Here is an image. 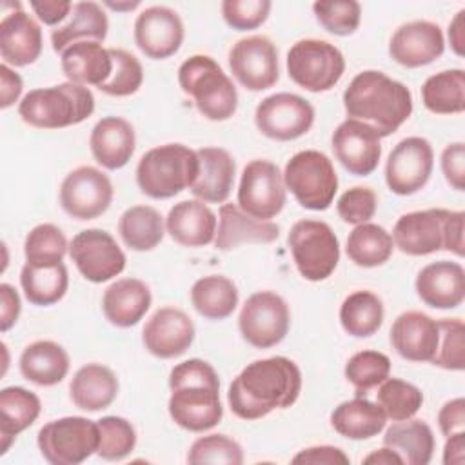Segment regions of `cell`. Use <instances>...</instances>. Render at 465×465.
I'll return each mask as SVG.
<instances>
[{
  "label": "cell",
  "mask_w": 465,
  "mask_h": 465,
  "mask_svg": "<svg viewBox=\"0 0 465 465\" xmlns=\"http://www.w3.org/2000/svg\"><path fill=\"white\" fill-rule=\"evenodd\" d=\"M107 15L96 2H76L69 13V20L51 33V45L56 53H64L76 42H104L107 36Z\"/></svg>",
  "instance_id": "obj_33"
},
{
  "label": "cell",
  "mask_w": 465,
  "mask_h": 465,
  "mask_svg": "<svg viewBox=\"0 0 465 465\" xmlns=\"http://www.w3.org/2000/svg\"><path fill=\"white\" fill-rule=\"evenodd\" d=\"M153 302L145 282L138 278H122L113 282L102 296V311L109 323L127 329L136 325Z\"/></svg>",
  "instance_id": "obj_29"
},
{
  "label": "cell",
  "mask_w": 465,
  "mask_h": 465,
  "mask_svg": "<svg viewBox=\"0 0 465 465\" xmlns=\"http://www.w3.org/2000/svg\"><path fill=\"white\" fill-rule=\"evenodd\" d=\"M434 151L427 138L409 136L400 140L385 163L387 187L398 196H409L425 187L432 174Z\"/></svg>",
  "instance_id": "obj_16"
},
{
  "label": "cell",
  "mask_w": 465,
  "mask_h": 465,
  "mask_svg": "<svg viewBox=\"0 0 465 465\" xmlns=\"http://www.w3.org/2000/svg\"><path fill=\"white\" fill-rule=\"evenodd\" d=\"M191 303L207 320H225L238 305V289L227 276L209 274L193 283Z\"/></svg>",
  "instance_id": "obj_39"
},
{
  "label": "cell",
  "mask_w": 465,
  "mask_h": 465,
  "mask_svg": "<svg viewBox=\"0 0 465 465\" xmlns=\"http://www.w3.org/2000/svg\"><path fill=\"white\" fill-rule=\"evenodd\" d=\"M289 325V305L280 294L272 291H260L251 294L242 305L238 316V329L242 338L256 349H269L278 345L287 336Z\"/></svg>",
  "instance_id": "obj_12"
},
{
  "label": "cell",
  "mask_w": 465,
  "mask_h": 465,
  "mask_svg": "<svg viewBox=\"0 0 465 465\" xmlns=\"http://www.w3.org/2000/svg\"><path fill=\"white\" fill-rule=\"evenodd\" d=\"M441 173L447 183L456 189H465V143L454 142L449 143L441 153Z\"/></svg>",
  "instance_id": "obj_54"
},
{
  "label": "cell",
  "mask_w": 465,
  "mask_h": 465,
  "mask_svg": "<svg viewBox=\"0 0 465 465\" xmlns=\"http://www.w3.org/2000/svg\"><path fill=\"white\" fill-rule=\"evenodd\" d=\"M383 303L371 291L351 292L340 307V323L354 338H369L383 323Z\"/></svg>",
  "instance_id": "obj_42"
},
{
  "label": "cell",
  "mask_w": 465,
  "mask_h": 465,
  "mask_svg": "<svg viewBox=\"0 0 465 465\" xmlns=\"http://www.w3.org/2000/svg\"><path fill=\"white\" fill-rule=\"evenodd\" d=\"M343 107L349 118L371 125L380 138L391 136L412 113L409 87L381 71L358 73L343 91Z\"/></svg>",
  "instance_id": "obj_3"
},
{
  "label": "cell",
  "mask_w": 465,
  "mask_h": 465,
  "mask_svg": "<svg viewBox=\"0 0 465 465\" xmlns=\"http://www.w3.org/2000/svg\"><path fill=\"white\" fill-rule=\"evenodd\" d=\"M465 460V430L447 436L443 447V463L445 465H461Z\"/></svg>",
  "instance_id": "obj_60"
},
{
  "label": "cell",
  "mask_w": 465,
  "mask_h": 465,
  "mask_svg": "<svg viewBox=\"0 0 465 465\" xmlns=\"http://www.w3.org/2000/svg\"><path fill=\"white\" fill-rule=\"evenodd\" d=\"M383 445L398 452L403 465H427L434 454V434L425 421L409 418L385 430Z\"/></svg>",
  "instance_id": "obj_37"
},
{
  "label": "cell",
  "mask_w": 465,
  "mask_h": 465,
  "mask_svg": "<svg viewBox=\"0 0 465 465\" xmlns=\"http://www.w3.org/2000/svg\"><path fill=\"white\" fill-rule=\"evenodd\" d=\"M423 105L434 114H456L465 109V71L447 69L429 76L421 85Z\"/></svg>",
  "instance_id": "obj_41"
},
{
  "label": "cell",
  "mask_w": 465,
  "mask_h": 465,
  "mask_svg": "<svg viewBox=\"0 0 465 465\" xmlns=\"http://www.w3.org/2000/svg\"><path fill=\"white\" fill-rule=\"evenodd\" d=\"M169 416L189 432H205L222 421L220 380L211 363L200 358L185 360L169 374Z\"/></svg>",
  "instance_id": "obj_2"
},
{
  "label": "cell",
  "mask_w": 465,
  "mask_h": 465,
  "mask_svg": "<svg viewBox=\"0 0 465 465\" xmlns=\"http://www.w3.org/2000/svg\"><path fill=\"white\" fill-rule=\"evenodd\" d=\"M194 340L193 320L176 307H160L145 322L142 341L145 349L162 360L182 356Z\"/></svg>",
  "instance_id": "obj_22"
},
{
  "label": "cell",
  "mask_w": 465,
  "mask_h": 465,
  "mask_svg": "<svg viewBox=\"0 0 465 465\" xmlns=\"http://www.w3.org/2000/svg\"><path fill=\"white\" fill-rule=\"evenodd\" d=\"M380 134L367 124L347 118L332 133L331 143L336 160L356 176H369L380 163Z\"/></svg>",
  "instance_id": "obj_19"
},
{
  "label": "cell",
  "mask_w": 465,
  "mask_h": 465,
  "mask_svg": "<svg viewBox=\"0 0 465 465\" xmlns=\"http://www.w3.org/2000/svg\"><path fill=\"white\" fill-rule=\"evenodd\" d=\"M314 16L318 24L331 35L347 36L352 35L361 18V5L356 0H340V2H314Z\"/></svg>",
  "instance_id": "obj_51"
},
{
  "label": "cell",
  "mask_w": 465,
  "mask_h": 465,
  "mask_svg": "<svg viewBox=\"0 0 465 465\" xmlns=\"http://www.w3.org/2000/svg\"><path fill=\"white\" fill-rule=\"evenodd\" d=\"M438 338V322L421 311L401 312L391 327L394 351L409 361H432Z\"/></svg>",
  "instance_id": "obj_24"
},
{
  "label": "cell",
  "mask_w": 465,
  "mask_h": 465,
  "mask_svg": "<svg viewBox=\"0 0 465 465\" xmlns=\"http://www.w3.org/2000/svg\"><path fill=\"white\" fill-rule=\"evenodd\" d=\"M387 423L381 407L367 398L356 396L341 401L331 414V425L347 440H369L378 436Z\"/></svg>",
  "instance_id": "obj_35"
},
{
  "label": "cell",
  "mask_w": 465,
  "mask_h": 465,
  "mask_svg": "<svg viewBox=\"0 0 465 465\" xmlns=\"http://www.w3.org/2000/svg\"><path fill=\"white\" fill-rule=\"evenodd\" d=\"M94 96L89 87L64 82L29 91L18 104L20 118L36 129H64L89 118Z\"/></svg>",
  "instance_id": "obj_5"
},
{
  "label": "cell",
  "mask_w": 465,
  "mask_h": 465,
  "mask_svg": "<svg viewBox=\"0 0 465 465\" xmlns=\"http://www.w3.org/2000/svg\"><path fill=\"white\" fill-rule=\"evenodd\" d=\"M414 287L425 305L456 309L465 300V269L458 262H432L418 272Z\"/></svg>",
  "instance_id": "obj_23"
},
{
  "label": "cell",
  "mask_w": 465,
  "mask_h": 465,
  "mask_svg": "<svg viewBox=\"0 0 465 465\" xmlns=\"http://www.w3.org/2000/svg\"><path fill=\"white\" fill-rule=\"evenodd\" d=\"M438 425L445 438L454 432L463 430V427H465V400L454 398V400L447 401L438 412Z\"/></svg>",
  "instance_id": "obj_56"
},
{
  "label": "cell",
  "mask_w": 465,
  "mask_h": 465,
  "mask_svg": "<svg viewBox=\"0 0 465 465\" xmlns=\"http://www.w3.org/2000/svg\"><path fill=\"white\" fill-rule=\"evenodd\" d=\"M98 423L96 454L105 461H120L136 447V430L133 423L122 416H104Z\"/></svg>",
  "instance_id": "obj_46"
},
{
  "label": "cell",
  "mask_w": 465,
  "mask_h": 465,
  "mask_svg": "<svg viewBox=\"0 0 465 465\" xmlns=\"http://www.w3.org/2000/svg\"><path fill=\"white\" fill-rule=\"evenodd\" d=\"M20 285L29 303L47 307L60 302L69 287L67 267L64 263L36 267L24 263L20 271Z\"/></svg>",
  "instance_id": "obj_40"
},
{
  "label": "cell",
  "mask_w": 465,
  "mask_h": 465,
  "mask_svg": "<svg viewBox=\"0 0 465 465\" xmlns=\"http://www.w3.org/2000/svg\"><path fill=\"white\" fill-rule=\"evenodd\" d=\"M445 51L443 31L429 20H412L401 24L389 42V54L403 67L414 69L429 65Z\"/></svg>",
  "instance_id": "obj_21"
},
{
  "label": "cell",
  "mask_w": 465,
  "mask_h": 465,
  "mask_svg": "<svg viewBox=\"0 0 465 465\" xmlns=\"http://www.w3.org/2000/svg\"><path fill=\"white\" fill-rule=\"evenodd\" d=\"M196 154L200 171L191 185V193L205 203H223L234 185L236 163L232 156L222 147H202Z\"/></svg>",
  "instance_id": "obj_28"
},
{
  "label": "cell",
  "mask_w": 465,
  "mask_h": 465,
  "mask_svg": "<svg viewBox=\"0 0 465 465\" xmlns=\"http://www.w3.org/2000/svg\"><path fill=\"white\" fill-rule=\"evenodd\" d=\"M118 232L131 251H153L165 234L163 216L151 205H133L122 213Z\"/></svg>",
  "instance_id": "obj_38"
},
{
  "label": "cell",
  "mask_w": 465,
  "mask_h": 465,
  "mask_svg": "<svg viewBox=\"0 0 465 465\" xmlns=\"http://www.w3.org/2000/svg\"><path fill=\"white\" fill-rule=\"evenodd\" d=\"M283 183L302 207L325 211L338 191V174L327 154L305 149L285 163Z\"/></svg>",
  "instance_id": "obj_8"
},
{
  "label": "cell",
  "mask_w": 465,
  "mask_h": 465,
  "mask_svg": "<svg viewBox=\"0 0 465 465\" xmlns=\"http://www.w3.org/2000/svg\"><path fill=\"white\" fill-rule=\"evenodd\" d=\"M216 214L202 200H183L169 209L165 231L183 247H203L214 242Z\"/></svg>",
  "instance_id": "obj_27"
},
{
  "label": "cell",
  "mask_w": 465,
  "mask_h": 465,
  "mask_svg": "<svg viewBox=\"0 0 465 465\" xmlns=\"http://www.w3.org/2000/svg\"><path fill=\"white\" fill-rule=\"evenodd\" d=\"M93 158L105 169H122L134 154L136 136L133 125L120 116L98 120L89 136Z\"/></svg>",
  "instance_id": "obj_26"
},
{
  "label": "cell",
  "mask_w": 465,
  "mask_h": 465,
  "mask_svg": "<svg viewBox=\"0 0 465 465\" xmlns=\"http://www.w3.org/2000/svg\"><path fill=\"white\" fill-rule=\"evenodd\" d=\"M40 398L24 387H4L0 391V438L2 454L7 452L15 438L31 427L40 416Z\"/></svg>",
  "instance_id": "obj_36"
},
{
  "label": "cell",
  "mask_w": 465,
  "mask_h": 465,
  "mask_svg": "<svg viewBox=\"0 0 465 465\" xmlns=\"http://www.w3.org/2000/svg\"><path fill=\"white\" fill-rule=\"evenodd\" d=\"M345 71L341 51L318 38L298 40L287 53L289 78L305 91L323 93L332 89Z\"/></svg>",
  "instance_id": "obj_10"
},
{
  "label": "cell",
  "mask_w": 465,
  "mask_h": 465,
  "mask_svg": "<svg viewBox=\"0 0 465 465\" xmlns=\"http://www.w3.org/2000/svg\"><path fill=\"white\" fill-rule=\"evenodd\" d=\"M200 171L196 151L183 143L149 149L136 165V183L153 200H167L194 183Z\"/></svg>",
  "instance_id": "obj_6"
},
{
  "label": "cell",
  "mask_w": 465,
  "mask_h": 465,
  "mask_svg": "<svg viewBox=\"0 0 465 465\" xmlns=\"http://www.w3.org/2000/svg\"><path fill=\"white\" fill-rule=\"evenodd\" d=\"M254 124L263 136L291 142L309 133L314 124V107L300 94L274 93L256 105Z\"/></svg>",
  "instance_id": "obj_14"
},
{
  "label": "cell",
  "mask_w": 465,
  "mask_h": 465,
  "mask_svg": "<svg viewBox=\"0 0 465 465\" xmlns=\"http://www.w3.org/2000/svg\"><path fill=\"white\" fill-rule=\"evenodd\" d=\"M363 463H374V465H403V460L398 452H394L389 447H381L378 450H372L369 456L363 458Z\"/></svg>",
  "instance_id": "obj_62"
},
{
  "label": "cell",
  "mask_w": 465,
  "mask_h": 465,
  "mask_svg": "<svg viewBox=\"0 0 465 465\" xmlns=\"http://www.w3.org/2000/svg\"><path fill=\"white\" fill-rule=\"evenodd\" d=\"M0 54L4 64L24 67L42 54V29L22 9L5 13L0 22Z\"/></svg>",
  "instance_id": "obj_25"
},
{
  "label": "cell",
  "mask_w": 465,
  "mask_h": 465,
  "mask_svg": "<svg viewBox=\"0 0 465 465\" xmlns=\"http://www.w3.org/2000/svg\"><path fill=\"white\" fill-rule=\"evenodd\" d=\"M272 4L269 0H223L222 16L225 24L236 31H249L260 27L269 13Z\"/></svg>",
  "instance_id": "obj_52"
},
{
  "label": "cell",
  "mask_w": 465,
  "mask_h": 465,
  "mask_svg": "<svg viewBox=\"0 0 465 465\" xmlns=\"http://www.w3.org/2000/svg\"><path fill=\"white\" fill-rule=\"evenodd\" d=\"M463 211L425 209L401 214L392 229L394 245L409 256L450 251L463 256Z\"/></svg>",
  "instance_id": "obj_4"
},
{
  "label": "cell",
  "mask_w": 465,
  "mask_h": 465,
  "mask_svg": "<svg viewBox=\"0 0 465 465\" xmlns=\"http://www.w3.org/2000/svg\"><path fill=\"white\" fill-rule=\"evenodd\" d=\"M178 84L194 100L198 113L211 122L229 120L238 107V93L220 64L207 54H194L178 67Z\"/></svg>",
  "instance_id": "obj_7"
},
{
  "label": "cell",
  "mask_w": 465,
  "mask_h": 465,
  "mask_svg": "<svg viewBox=\"0 0 465 465\" xmlns=\"http://www.w3.org/2000/svg\"><path fill=\"white\" fill-rule=\"evenodd\" d=\"M18 365L25 380L40 387H51L67 376L69 354L56 341L38 340L22 351Z\"/></svg>",
  "instance_id": "obj_34"
},
{
  "label": "cell",
  "mask_w": 465,
  "mask_h": 465,
  "mask_svg": "<svg viewBox=\"0 0 465 465\" xmlns=\"http://www.w3.org/2000/svg\"><path fill=\"white\" fill-rule=\"evenodd\" d=\"M60 65L69 82L100 87L113 73L109 49L100 42H76L60 54Z\"/></svg>",
  "instance_id": "obj_32"
},
{
  "label": "cell",
  "mask_w": 465,
  "mask_h": 465,
  "mask_svg": "<svg viewBox=\"0 0 465 465\" xmlns=\"http://www.w3.org/2000/svg\"><path fill=\"white\" fill-rule=\"evenodd\" d=\"M29 5L45 25L60 24L73 9V4L67 0H31Z\"/></svg>",
  "instance_id": "obj_58"
},
{
  "label": "cell",
  "mask_w": 465,
  "mask_h": 465,
  "mask_svg": "<svg viewBox=\"0 0 465 465\" xmlns=\"http://www.w3.org/2000/svg\"><path fill=\"white\" fill-rule=\"evenodd\" d=\"M394 249L391 232L376 223L356 225L347 238V256L358 267H378L383 265Z\"/></svg>",
  "instance_id": "obj_43"
},
{
  "label": "cell",
  "mask_w": 465,
  "mask_h": 465,
  "mask_svg": "<svg viewBox=\"0 0 465 465\" xmlns=\"http://www.w3.org/2000/svg\"><path fill=\"white\" fill-rule=\"evenodd\" d=\"M104 5H107L113 11H133L140 5V2L138 0H133V2L131 0L129 2H105Z\"/></svg>",
  "instance_id": "obj_63"
},
{
  "label": "cell",
  "mask_w": 465,
  "mask_h": 465,
  "mask_svg": "<svg viewBox=\"0 0 465 465\" xmlns=\"http://www.w3.org/2000/svg\"><path fill=\"white\" fill-rule=\"evenodd\" d=\"M22 305H20V296L16 289L9 283H0V331L5 332L9 331L18 316H20Z\"/></svg>",
  "instance_id": "obj_57"
},
{
  "label": "cell",
  "mask_w": 465,
  "mask_h": 465,
  "mask_svg": "<svg viewBox=\"0 0 465 465\" xmlns=\"http://www.w3.org/2000/svg\"><path fill=\"white\" fill-rule=\"evenodd\" d=\"M378 405L392 421L412 418L423 405L421 391L400 378H387L378 385Z\"/></svg>",
  "instance_id": "obj_45"
},
{
  "label": "cell",
  "mask_w": 465,
  "mask_h": 465,
  "mask_svg": "<svg viewBox=\"0 0 465 465\" xmlns=\"http://www.w3.org/2000/svg\"><path fill=\"white\" fill-rule=\"evenodd\" d=\"M69 256L80 274L93 283L107 282L125 269L124 251L104 229L80 231L71 240Z\"/></svg>",
  "instance_id": "obj_17"
},
{
  "label": "cell",
  "mask_w": 465,
  "mask_h": 465,
  "mask_svg": "<svg viewBox=\"0 0 465 465\" xmlns=\"http://www.w3.org/2000/svg\"><path fill=\"white\" fill-rule=\"evenodd\" d=\"M113 58V73L98 89L109 96L134 94L143 82V69L140 60L125 49L109 47Z\"/></svg>",
  "instance_id": "obj_48"
},
{
  "label": "cell",
  "mask_w": 465,
  "mask_h": 465,
  "mask_svg": "<svg viewBox=\"0 0 465 465\" xmlns=\"http://www.w3.org/2000/svg\"><path fill=\"white\" fill-rule=\"evenodd\" d=\"M378 207V196L371 187H351L347 189L336 203L338 216L351 225H360L367 223Z\"/></svg>",
  "instance_id": "obj_53"
},
{
  "label": "cell",
  "mask_w": 465,
  "mask_h": 465,
  "mask_svg": "<svg viewBox=\"0 0 465 465\" xmlns=\"http://www.w3.org/2000/svg\"><path fill=\"white\" fill-rule=\"evenodd\" d=\"M292 463H311V465H349V456L332 445H316L300 450L292 460Z\"/></svg>",
  "instance_id": "obj_55"
},
{
  "label": "cell",
  "mask_w": 465,
  "mask_h": 465,
  "mask_svg": "<svg viewBox=\"0 0 465 465\" xmlns=\"http://www.w3.org/2000/svg\"><path fill=\"white\" fill-rule=\"evenodd\" d=\"M22 78L7 64L0 65V107H11L22 94Z\"/></svg>",
  "instance_id": "obj_59"
},
{
  "label": "cell",
  "mask_w": 465,
  "mask_h": 465,
  "mask_svg": "<svg viewBox=\"0 0 465 465\" xmlns=\"http://www.w3.org/2000/svg\"><path fill=\"white\" fill-rule=\"evenodd\" d=\"M285 200L287 187L276 163L258 158L243 167L238 187V207L243 213L269 222L282 213Z\"/></svg>",
  "instance_id": "obj_13"
},
{
  "label": "cell",
  "mask_w": 465,
  "mask_h": 465,
  "mask_svg": "<svg viewBox=\"0 0 465 465\" xmlns=\"http://www.w3.org/2000/svg\"><path fill=\"white\" fill-rule=\"evenodd\" d=\"M302 391V372L285 356H271L249 363L229 385L227 403L242 420L252 421L274 409L291 407Z\"/></svg>",
  "instance_id": "obj_1"
},
{
  "label": "cell",
  "mask_w": 465,
  "mask_h": 465,
  "mask_svg": "<svg viewBox=\"0 0 465 465\" xmlns=\"http://www.w3.org/2000/svg\"><path fill=\"white\" fill-rule=\"evenodd\" d=\"M280 227L272 222H262L243 213L234 203L220 207L214 245L220 251H231L242 243H271L278 240Z\"/></svg>",
  "instance_id": "obj_30"
},
{
  "label": "cell",
  "mask_w": 465,
  "mask_h": 465,
  "mask_svg": "<svg viewBox=\"0 0 465 465\" xmlns=\"http://www.w3.org/2000/svg\"><path fill=\"white\" fill-rule=\"evenodd\" d=\"M69 245L64 232L54 223H40L33 227L24 242L25 263L45 267L62 263Z\"/></svg>",
  "instance_id": "obj_44"
},
{
  "label": "cell",
  "mask_w": 465,
  "mask_h": 465,
  "mask_svg": "<svg viewBox=\"0 0 465 465\" xmlns=\"http://www.w3.org/2000/svg\"><path fill=\"white\" fill-rule=\"evenodd\" d=\"M113 202V183L93 165H80L67 173L60 185V205L74 220L102 216Z\"/></svg>",
  "instance_id": "obj_15"
},
{
  "label": "cell",
  "mask_w": 465,
  "mask_h": 465,
  "mask_svg": "<svg viewBox=\"0 0 465 465\" xmlns=\"http://www.w3.org/2000/svg\"><path fill=\"white\" fill-rule=\"evenodd\" d=\"M232 76L249 91H265L280 78L278 49L262 35L240 38L229 51Z\"/></svg>",
  "instance_id": "obj_18"
},
{
  "label": "cell",
  "mask_w": 465,
  "mask_h": 465,
  "mask_svg": "<svg viewBox=\"0 0 465 465\" xmlns=\"http://www.w3.org/2000/svg\"><path fill=\"white\" fill-rule=\"evenodd\" d=\"M42 458L51 465H80L98 449V423L65 416L45 423L36 436Z\"/></svg>",
  "instance_id": "obj_11"
},
{
  "label": "cell",
  "mask_w": 465,
  "mask_h": 465,
  "mask_svg": "<svg viewBox=\"0 0 465 465\" xmlns=\"http://www.w3.org/2000/svg\"><path fill=\"white\" fill-rule=\"evenodd\" d=\"M118 389V378L109 367L102 363H87L74 372L69 383V396L78 409L98 412L116 400Z\"/></svg>",
  "instance_id": "obj_31"
},
{
  "label": "cell",
  "mask_w": 465,
  "mask_h": 465,
  "mask_svg": "<svg viewBox=\"0 0 465 465\" xmlns=\"http://www.w3.org/2000/svg\"><path fill=\"white\" fill-rule=\"evenodd\" d=\"M438 349L430 363L447 371H463L465 367V325L460 318L438 322Z\"/></svg>",
  "instance_id": "obj_50"
},
{
  "label": "cell",
  "mask_w": 465,
  "mask_h": 465,
  "mask_svg": "<svg viewBox=\"0 0 465 465\" xmlns=\"http://www.w3.org/2000/svg\"><path fill=\"white\" fill-rule=\"evenodd\" d=\"M187 463L191 465H242L243 452L238 441L227 434H207L193 441L187 452Z\"/></svg>",
  "instance_id": "obj_49"
},
{
  "label": "cell",
  "mask_w": 465,
  "mask_h": 465,
  "mask_svg": "<svg viewBox=\"0 0 465 465\" xmlns=\"http://www.w3.org/2000/svg\"><path fill=\"white\" fill-rule=\"evenodd\" d=\"M449 42L458 56L465 54V9H460L449 24Z\"/></svg>",
  "instance_id": "obj_61"
},
{
  "label": "cell",
  "mask_w": 465,
  "mask_h": 465,
  "mask_svg": "<svg viewBox=\"0 0 465 465\" xmlns=\"http://www.w3.org/2000/svg\"><path fill=\"white\" fill-rule=\"evenodd\" d=\"M298 272L309 282L327 280L340 262V242L329 223L298 220L287 236Z\"/></svg>",
  "instance_id": "obj_9"
},
{
  "label": "cell",
  "mask_w": 465,
  "mask_h": 465,
  "mask_svg": "<svg viewBox=\"0 0 465 465\" xmlns=\"http://www.w3.org/2000/svg\"><path fill=\"white\" fill-rule=\"evenodd\" d=\"M343 372L356 394L361 396L389 378L391 360L380 351H360L349 358Z\"/></svg>",
  "instance_id": "obj_47"
},
{
  "label": "cell",
  "mask_w": 465,
  "mask_h": 465,
  "mask_svg": "<svg viewBox=\"0 0 465 465\" xmlns=\"http://www.w3.org/2000/svg\"><path fill=\"white\" fill-rule=\"evenodd\" d=\"M134 42L147 58L165 60L182 47L183 22L171 7H145L134 20Z\"/></svg>",
  "instance_id": "obj_20"
}]
</instances>
